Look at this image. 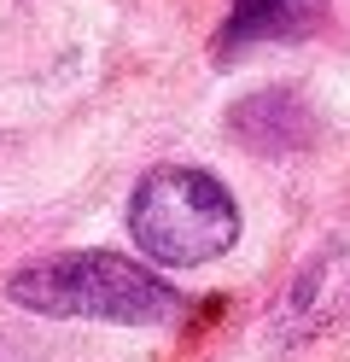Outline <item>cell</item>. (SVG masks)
I'll return each mask as SVG.
<instances>
[{
  "label": "cell",
  "instance_id": "obj_5",
  "mask_svg": "<svg viewBox=\"0 0 350 362\" xmlns=\"http://www.w3.org/2000/svg\"><path fill=\"white\" fill-rule=\"evenodd\" d=\"M228 129L240 134L251 152H292V146L310 141V111H303V100L292 88H263V94L233 105Z\"/></svg>",
  "mask_w": 350,
  "mask_h": 362
},
{
  "label": "cell",
  "instance_id": "obj_4",
  "mask_svg": "<svg viewBox=\"0 0 350 362\" xmlns=\"http://www.w3.org/2000/svg\"><path fill=\"white\" fill-rule=\"evenodd\" d=\"M321 12H327V0H233L216 35H210V53L240 59L251 47H269V41H298L321 24Z\"/></svg>",
  "mask_w": 350,
  "mask_h": 362
},
{
  "label": "cell",
  "instance_id": "obj_3",
  "mask_svg": "<svg viewBox=\"0 0 350 362\" xmlns=\"http://www.w3.org/2000/svg\"><path fill=\"white\" fill-rule=\"evenodd\" d=\"M344 315H350V216L333 222L292 269V281L274 304V339H286V345L315 339Z\"/></svg>",
  "mask_w": 350,
  "mask_h": 362
},
{
  "label": "cell",
  "instance_id": "obj_2",
  "mask_svg": "<svg viewBox=\"0 0 350 362\" xmlns=\"http://www.w3.org/2000/svg\"><path fill=\"white\" fill-rule=\"evenodd\" d=\"M129 240L152 269H204L240 245V199L199 164H152L129 193Z\"/></svg>",
  "mask_w": 350,
  "mask_h": 362
},
{
  "label": "cell",
  "instance_id": "obj_1",
  "mask_svg": "<svg viewBox=\"0 0 350 362\" xmlns=\"http://www.w3.org/2000/svg\"><path fill=\"white\" fill-rule=\"evenodd\" d=\"M6 298L47 322H105V327H170L187 315V292L129 252H47L6 275Z\"/></svg>",
  "mask_w": 350,
  "mask_h": 362
}]
</instances>
